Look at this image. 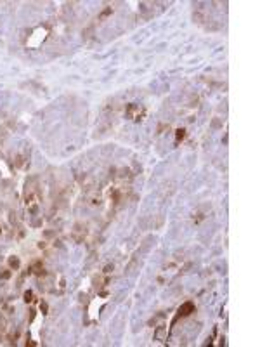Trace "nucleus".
<instances>
[{
    "label": "nucleus",
    "instance_id": "obj_1",
    "mask_svg": "<svg viewBox=\"0 0 260 347\" xmlns=\"http://www.w3.org/2000/svg\"><path fill=\"white\" fill-rule=\"evenodd\" d=\"M142 115H144V110L139 104H130L127 108V116L132 120H139V116H142Z\"/></svg>",
    "mask_w": 260,
    "mask_h": 347
},
{
    "label": "nucleus",
    "instance_id": "obj_2",
    "mask_svg": "<svg viewBox=\"0 0 260 347\" xmlns=\"http://www.w3.org/2000/svg\"><path fill=\"white\" fill-rule=\"evenodd\" d=\"M191 312H194V304L192 302H186V304H182V306L179 307L177 316H189Z\"/></svg>",
    "mask_w": 260,
    "mask_h": 347
},
{
    "label": "nucleus",
    "instance_id": "obj_3",
    "mask_svg": "<svg viewBox=\"0 0 260 347\" xmlns=\"http://www.w3.org/2000/svg\"><path fill=\"white\" fill-rule=\"evenodd\" d=\"M9 264H11V267L17 269V267H19V259H17V257H11V259H9Z\"/></svg>",
    "mask_w": 260,
    "mask_h": 347
},
{
    "label": "nucleus",
    "instance_id": "obj_4",
    "mask_svg": "<svg viewBox=\"0 0 260 347\" xmlns=\"http://www.w3.org/2000/svg\"><path fill=\"white\" fill-rule=\"evenodd\" d=\"M184 136H186V130H184V128H179V130H177V141L184 139Z\"/></svg>",
    "mask_w": 260,
    "mask_h": 347
},
{
    "label": "nucleus",
    "instance_id": "obj_5",
    "mask_svg": "<svg viewBox=\"0 0 260 347\" xmlns=\"http://www.w3.org/2000/svg\"><path fill=\"white\" fill-rule=\"evenodd\" d=\"M25 300H26V302H31V300H33V293H31V292H26V293H25Z\"/></svg>",
    "mask_w": 260,
    "mask_h": 347
},
{
    "label": "nucleus",
    "instance_id": "obj_6",
    "mask_svg": "<svg viewBox=\"0 0 260 347\" xmlns=\"http://www.w3.org/2000/svg\"><path fill=\"white\" fill-rule=\"evenodd\" d=\"M9 276H11L9 269H2V273H0V278H9Z\"/></svg>",
    "mask_w": 260,
    "mask_h": 347
}]
</instances>
